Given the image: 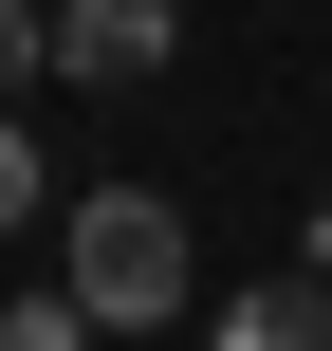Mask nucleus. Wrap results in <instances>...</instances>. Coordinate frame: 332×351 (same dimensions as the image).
<instances>
[{"mask_svg":"<svg viewBox=\"0 0 332 351\" xmlns=\"http://www.w3.org/2000/svg\"><path fill=\"white\" fill-rule=\"evenodd\" d=\"M55 296H74L92 333H166V315H185V222H166L148 185H92V204H74V278H55Z\"/></svg>","mask_w":332,"mask_h":351,"instance_id":"obj_1","label":"nucleus"},{"mask_svg":"<svg viewBox=\"0 0 332 351\" xmlns=\"http://www.w3.org/2000/svg\"><path fill=\"white\" fill-rule=\"evenodd\" d=\"M185 19L166 0H55V74H166Z\"/></svg>","mask_w":332,"mask_h":351,"instance_id":"obj_2","label":"nucleus"},{"mask_svg":"<svg viewBox=\"0 0 332 351\" xmlns=\"http://www.w3.org/2000/svg\"><path fill=\"white\" fill-rule=\"evenodd\" d=\"M222 351H332V278H259L222 315Z\"/></svg>","mask_w":332,"mask_h":351,"instance_id":"obj_3","label":"nucleus"},{"mask_svg":"<svg viewBox=\"0 0 332 351\" xmlns=\"http://www.w3.org/2000/svg\"><path fill=\"white\" fill-rule=\"evenodd\" d=\"M0 351H92V315L74 296H0Z\"/></svg>","mask_w":332,"mask_h":351,"instance_id":"obj_4","label":"nucleus"},{"mask_svg":"<svg viewBox=\"0 0 332 351\" xmlns=\"http://www.w3.org/2000/svg\"><path fill=\"white\" fill-rule=\"evenodd\" d=\"M37 56H55V0H0V93H18Z\"/></svg>","mask_w":332,"mask_h":351,"instance_id":"obj_5","label":"nucleus"},{"mask_svg":"<svg viewBox=\"0 0 332 351\" xmlns=\"http://www.w3.org/2000/svg\"><path fill=\"white\" fill-rule=\"evenodd\" d=\"M37 222V148H18V111H0V241Z\"/></svg>","mask_w":332,"mask_h":351,"instance_id":"obj_6","label":"nucleus"}]
</instances>
